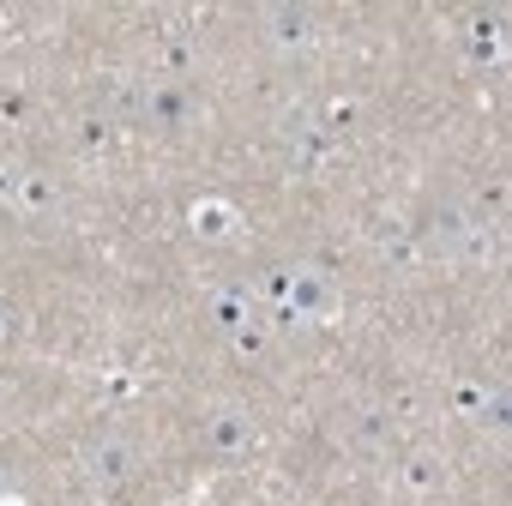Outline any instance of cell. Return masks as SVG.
Wrapping results in <instances>:
<instances>
[{
	"label": "cell",
	"mask_w": 512,
	"mask_h": 506,
	"mask_svg": "<svg viewBox=\"0 0 512 506\" xmlns=\"http://www.w3.org/2000/svg\"><path fill=\"white\" fill-rule=\"evenodd\" d=\"M13 199H19V169L0 163V205H13Z\"/></svg>",
	"instance_id": "30bf717a"
},
{
	"label": "cell",
	"mask_w": 512,
	"mask_h": 506,
	"mask_svg": "<svg viewBox=\"0 0 512 506\" xmlns=\"http://www.w3.org/2000/svg\"><path fill=\"white\" fill-rule=\"evenodd\" d=\"M266 43L272 49H308L314 43V13L308 7H266Z\"/></svg>",
	"instance_id": "3957f363"
},
{
	"label": "cell",
	"mask_w": 512,
	"mask_h": 506,
	"mask_svg": "<svg viewBox=\"0 0 512 506\" xmlns=\"http://www.w3.org/2000/svg\"><path fill=\"white\" fill-rule=\"evenodd\" d=\"M205 440H211L217 452H241V446L253 440V422H247L241 410H217V416L205 422Z\"/></svg>",
	"instance_id": "5b68a950"
},
{
	"label": "cell",
	"mask_w": 512,
	"mask_h": 506,
	"mask_svg": "<svg viewBox=\"0 0 512 506\" xmlns=\"http://www.w3.org/2000/svg\"><path fill=\"white\" fill-rule=\"evenodd\" d=\"M139 446L133 440H97L91 446V482L97 488H121V482H133V470H139Z\"/></svg>",
	"instance_id": "7a4b0ae2"
},
{
	"label": "cell",
	"mask_w": 512,
	"mask_h": 506,
	"mask_svg": "<svg viewBox=\"0 0 512 506\" xmlns=\"http://www.w3.org/2000/svg\"><path fill=\"white\" fill-rule=\"evenodd\" d=\"M235 350L260 356V350H266V332H260V326H235Z\"/></svg>",
	"instance_id": "9c48e42d"
},
{
	"label": "cell",
	"mask_w": 512,
	"mask_h": 506,
	"mask_svg": "<svg viewBox=\"0 0 512 506\" xmlns=\"http://www.w3.org/2000/svg\"><path fill=\"white\" fill-rule=\"evenodd\" d=\"M386 434V422H380V410H362V440H380Z\"/></svg>",
	"instance_id": "8fae6325"
},
{
	"label": "cell",
	"mask_w": 512,
	"mask_h": 506,
	"mask_svg": "<svg viewBox=\"0 0 512 506\" xmlns=\"http://www.w3.org/2000/svg\"><path fill=\"white\" fill-rule=\"evenodd\" d=\"M25 217H49L55 205H61V193H55V181L49 175H19V199H13Z\"/></svg>",
	"instance_id": "8992f818"
},
{
	"label": "cell",
	"mask_w": 512,
	"mask_h": 506,
	"mask_svg": "<svg viewBox=\"0 0 512 506\" xmlns=\"http://www.w3.org/2000/svg\"><path fill=\"white\" fill-rule=\"evenodd\" d=\"M476 55L482 61H500V19L494 25H476Z\"/></svg>",
	"instance_id": "ba28073f"
},
{
	"label": "cell",
	"mask_w": 512,
	"mask_h": 506,
	"mask_svg": "<svg viewBox=\"0 0 512 506\" xmlns=\"http://www.w3.org/2000/svg\"><path fill=\"white\" fill-rule=\"evenodd\" d=\"M187 217H193V235H199V241H229V235H235V223H241L229 199H199Z\"/></svg>",
	"instance_id": "277c9868"
},
{
	"label": "cell",
	"mask_w": 512,
	"mask_h": 506,
	"mask_svg": "<svg viewBox=\"0 0 512 506\" xmlns=\"http://www.w3.org/2000/svg\"><path fill=\"white\" fill-rule=\"evenodd\" d=\"M278 290L290 296V320H308V326H326V320H332V308H338V296H332V284H326L320 272L278 278Z\"/></svg>",
	"instance_id": "6da1fadb"
},
{
	"label": "cell",
	"mask_w": 512,
	"mask_h": 506,
	"mask_svg": "<svg viewBox=\"0 0 512 506\" xmlns=\"http://www.w3.org/2000/svg\"><path fill=\"white\" fill-rule=\"evenodd\" d=\"M404 482H410L416 494H434V488H440V470H434V458H410V470H404Z\"/></svg>",
	"instance_id": "52a82bcc"
}]
</instances>
